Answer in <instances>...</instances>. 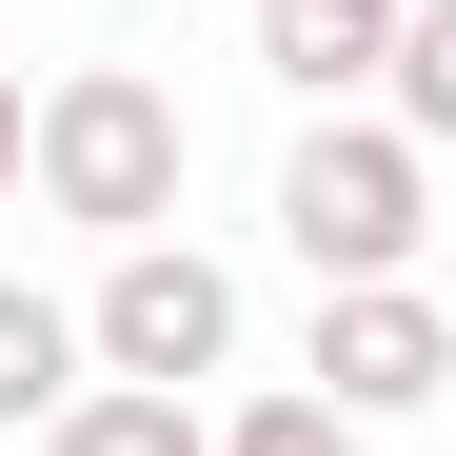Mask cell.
Segmentation results:
<instances>
[{
    "instance_id": "8",
    "label": "cell",
    "mask_w": 456,
    "mask_h": 456,
    "mask_svg": "<svg viewBox=\"0 0 456 456\" xmlns=\"http://www.w3.org/2000/svg\"><path fill=\"white\" fill-rule=\"evenodd\" d=\"M218 456H377V417H338L318 377H258V397L218 417Z\"/></svg>"
},
{
    "instance_id": "1",
    "label": "cell",
    "mask_w": 456,
    "mask_h": 456,
    "mask_svg": "<svg viewBox=\"0 0 456 456\" xmlns=\"http://www.w3.org/2000/svg\"><path fill=\"white\" fill-rule=\"evenodd\" d=\"M179 199H199V119L159 60H60L40 80V218H80V239H179Z\"/></svg>"
},
{
    "instance_id": "4",
    "label": "cell",
    "mask_w": 456,
    "mask_h": 456,
    "mask_svg": "<svg viewBox=\"0 0 456 456\" xmlns=\"http://www.w3.org/2000/svg\"><path fill=\"white\" fill-rule=\"evenodd\" d=\"M297 377H318L338 417L397 436V417H436V397H456V297H436V278H357V297H318Z\"/></svg>"
},
{
    "instance_id": "5",
    "label": "cell",
    "mask_w": 456,
    "mask_h": 456,
    "mask_svg": "<svg viewBox=\"0 0 456 456\" xmlns=\"http://www.w3.org/2000/svg\"><path fill=\"white\" fill-rule=\"evenodd\" d=\"M397 40H417V0H258V80L297 119H357L377 80H397Z\"/></svg>"
},
{
    "instance_id": "6",
    "label": "cell",
    "mask_w": 456,
    "mask_h": 456,
    "mask_svg": "<svg viewBox=\"0 0 456 456\" xmlns=\"http://www.w3.org/2000/svg\"><path fill=\"white\" fill-rule=\"evenodd\" d=\"M80 397H100V318L40 297V278H0V436H60Z\"/></svg>"
},
{
    "instance_id": "9",
    "label": "cell",
    "mask_w": 456,
    "mask_h": 456,
    "mask_svg": "<svg viewBox=\"0 0 456 456\" xmlns=\"http://www.w3.org/2000/svg\"><path fill=\"white\" fill-rule=\"evenodd\" d=\"M377 100H397L436 159H456V0H417V40H397V80H377Z\"/></svg>"
},
{
    "instance_id": "7",
    "label": "cell",
    "mask_w": 456,
    "mask_h": 456,
    "mask_svg": "<svg viewBox=\"0 0 456 456\" xmlns=\"http://www.w3.org/2000/svg\"><path fill=\"white\" fill-rule=\"evenodd\" d=\"M20 456H218V417L199 397H159V377H100L60 436H20Z\"/></svg>"
},
{
    "instance_id": "3",
    "label": "cell",
    "mask_w": 456,
    "mask_h": 456,
    "mask_svg": "<svg viewBox=\"0 0 456 456\" xmlns=\"http://www.w3.org/2000/svg\"><path fill=\"white\" fill-rule=\"evenodd\" d=\"M80 318H100V377L199 397V377H239V258H218V239H119Z\"/></svg>"
},
{
    "instance_id": "10",
    "label": "cell",
    "mask_w": 456,
    "mask_h": 456,
    "mask_svg": "<svg viewBox=\"0 0 456 456\" xmlns=\"http://www.w3.org/2000/svg\"><path fill=\"white\" fill-rule=\"evenodd\" d=\"M0 199H40V100L0 80Z\"/></svg>"
},
{
    "instance_id": "2",
    "label": "cell",
    "mask_w": 456,
    "mask_h": 456,
    "mask_svg": "<svg viewBox=\"0 0 456 456\" xmlns=\"http://www.w3.org/2000/svg\"><path fill=\"white\" fill-rule=\"evenodd\" d=\"M278 258L318 278V297H357V278H417V258H436V139H417L397 100L297 119V139H278Z\"/></svg>"
}]
</instances>
